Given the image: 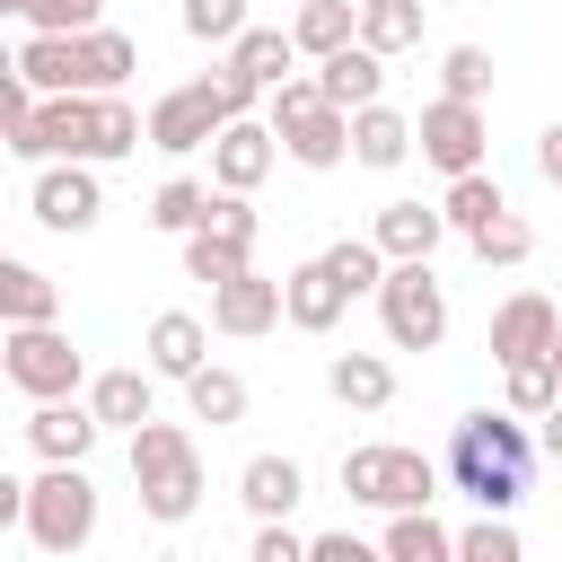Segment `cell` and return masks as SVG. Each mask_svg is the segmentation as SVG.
Segmentation results:
<instances>
[{"mask_svg":"<svg viewBox=\"0 0 562 562\" xmlns=\"http://www.w3.org/2000/svg\"><path fill=\"white\" fill-rule=\"evenodd\" d=\"M342 492L369 501V509H386V518H404V509H430L439 501V465L422 448L369 439V448H342Z\"/></svg>","mask_w":562,"mask_h":562,"instance_id":"obj_3","label":"cell"},{"mask_svg":"<svg viewBox=\"0 0 562 562\" xmlns=\"http://www.w3.org/2000/svg\"><path fill=\"white\" fill-rule=\"evenodd\" d=\"M0 9H18L35 35H97L105 26V0H0Z\"/></svg>","mask_w":562,"mask_h":562,"instance_id":"obj_35","label":"cell"},{"mask_svg":"<svg viewBox=\"0 0 562 562\" xmlns=\"http://www.w3.org/2000/svg\"><path fill=\"white\" fill-rule=\"evenodd\" d=\"M211 325L202 316H184V307H167V316H149V378H202L211 360Z\"/></svg>","mask_w":562,"mask_h":562,"instance_id":"obj_15","label":"cell"},{"mask_svg":"<svg viewBox=\"0 0 562 562\" xmlns=\"http://www.w3.org/2000/svg\"><path fill=\"white\" fill-rule=\"evenodd\" d=\"M439 97L483 105V97H492V53H483V44H448V53H439Z\"/></svg>","mask_w":562,"mask_h":562,"instance_id":"obj_36","label":"cell"},{"mask_svg":"<svg viewBox=\"0 0 562 562\" xmlns=\"http://www.w3.org/2000/svg\"><path fill=\"white\" fill-rule=\"evenodd\" d=\"M378 325H386L395 351H439L448 342V290H439V272L430 263H395L386 290H378Z\"/></svg>","mask_w":562,"mask_h":562,"instance_id":"obj_6","label":"cell"},{"mask_svg":"<svg viewBox=\"0 0 562 562\" xmlns=\"http://www.w3.org/2000/svg\"><path fill=\"white\" fill-rule=\"evenodd\" d=\"M140 70V44L123 26H97L79 35V97H123V79Z\"/></svg>","mask_w":562,"mask_h":562,"instance_id":"obj_21","label":"cell"},{"mask_svg":"<svg viewBox=\"0 0 562 562\" xmlns=\"http://www.w3.org/2000/svg\"><path fill=\"white\" fill-rule=\"evenodd\" d=\"M184 404H193V422L228 430V422H246V378L237 369H202V378H184Z\"/></svg>","mask_w":562,"mask_h":562,"instance_id":"obj_32","label":"cell"},{"mask_svg":"<svg viewBox=\"0 0 562 562\" xmlns=\"http://www.w3.org/2000/svg\"><path fill=\"white\" fill-rule=\"evenodd\" d=\"M149 562H193V553H149Z\"/></svg>","mask_w":562,"mask_h":562,"instance_id":"obj_45","label":"cell"},{"mask_svg":"<svg viewBox=\"0 0 562 562\" xmlns=\"http://www.w3.org/2000/svg\"><path fill=\"white\" fill-rule=\"evenodd\" d=\"M307 562H386V544H369V536L334 527V536H307Z\"/></svg>","mask_w":562,"mask_h":562,"instance_id":"obj_40","label":"cell"},{"mask_svg":"<svg viewBox=\"0 0 562 562\" xmlns=\"http://www.w3.org/2000/svg\"><path fill=\"white\" fill-rule=\"evenodd\" d=\"M527 474H536V439H527V422L501 404H483V413H465L457 430H448V483L483 509V518H509L518 501H527Z\"/></svg>","mask_w":562,"mask_h":562,"instance_id":"obj_1","label":"cell"},{"mask_svg":"<svg viewBox=\"0 0 562 562\" xmlns=\"http://www.w3.org/2000/svg\"><path fill=\"white\" fill-rule=\"evenodd\" d=\"M281 158H299V167H342V158H351V114H342V105L299 114V123L281 132Z\"/></svg>","mask_w":562,"mask_h":562,"instance_id":"obj_24","label":"cell"},{"mask_svg":"<svg viewBox=\"0 0 562 562\" xmlns=\"http://www.w3.org/2000/svg\"><path fill=\"white\" fill-rule=\"evenodd\" d=\"M132 492H140V518H158V527L202 509V457H193V439L176 422L132 430Z\"/></svg>","mask_w":562,"mask_h":562,"instance_id":"obj_2","label":"cell"},{"mask_svg":"<svg viewBox=\"0 0 562 562\" xmlns=\"http://www.w3.org/2000/svg\"><path fill=\"white\" fill-rule=\"evenodd\" d=\"M553 342H562V316H553L544 290H509V299L492 307V360H501V369H518V360H553Z\"/></svg>","mask_w":562,"mask_h":562,"instance_id":"obj_9","label":"cell"},{"mask_svg":"<svg viewBox=\"0 0 562 562\" xmlns=\"http://www.w3.org/2000/svg\"><path fill=\"white\" fill-rule=\"evenodd\" d=\"M18 527H26L35 553H79L97 536V483H88V465H44L26 483V518Z\"/></svg>","mask_w":562,"mask_h":562,"instance_id":"obj_4","label":"cell"},{"mask_svg":"<svg viewBox=\"0 0 562 562\" xmlns=\"http://www.w3.org/2000/svg\"><path fill=\"white\" fill-rule=\"evenodd\" d=\"M26 211H35L53 237H88V228L105 220V184H97V167H44L35 193H26Z\"/></svg>","mask_w":562,"mask_h":562,"instance_id":"obj_8","label":"cell"},{"mask_svg":"<svg viewBox=\"0 0 562 562\" xmlns=\"http://www.w3.org/2000/svg\"><path fill=\"white\" fill-rule=\"evenodd\" d=\"M246 255H255V246H237V237L202 228V237H184V281H211V290H228V281H246V272H255Z\"/></svg>","mask_w":562,"mask_h":562,"instance_id":"obj_31","label":"cell"},{"mask_svg":"<svg viewBox=\"0 0 562 562\" xmlns=\"http://www.w3.org/2000/svg\"><path fill=\"white\" fill-rule=\"evenodd\" d=\"M316 105H325V88H316V79H290V88H272V97H263V123H272V132H290V123H299V114H316Z\"/></svg>","mask_w":562,"mask_h":562,"instance_id":"obj_39","label":"cell"},{"mask_svg":"<svg viewBox=\"0 0 562 562\" xmlns=\"http://www.w3.org/2000/svg\"><path fill=\"white\" fill-rule=\"evenodd\" d=\"M439 211H448V228H465V237H483L492 220H509V193H501L492 176H457V184L439 193Z\"/></svg>","mask_w":562,"mask_h":562,"instance_id":"obj_30","label":"cell"},{"mask_svg":"<svg viewBox=\"0 0 562 562\" xmlns=\"http://www.w3.org/2000/svg\"><path fill=\"white\" fill-rule=\"evenodd\" d=\"M0 316L9 325H53L61 316V281L35 263H0Z\"/></svg>","mask_w":562,"mask_h":562,"instance_id":"obj_27","label":"cell"},{"mask_svg":"<svg viewBox=\"0 0 562 562\" xmlns=\"http://www.w3.org/2000/svg\"><path fill=\"white\" fill-rule=\"evenodd\" d=\"M184 9H202V0H184Z\"/></svg>","mask_w":562,"mask_h":562,"instance_id":"obj_47","label":"cell"},{"mask_svg":"<svg viewBox=\"0 0 562 562\" xmlns=\"http://www.w3.org/2000/svg\"><path fill=\"white\" fill-rule=\"evenodd\" d=\"M536 448H544V457H562V404H553V413L536 422Z\"/></svg>","mask_w":562,"mask_h":562,"instance_id":"obj_44","label":"cell"},{"mask_svg":"<svg viewBox=\"0 0 562 562\" xmlns=\"http://www.w3.org/2000/svg\"><path fill=\"white\" fill-rule=\"evenodd\" d=\"M553 378H562V342H553Z\"/></svg>","mask_w":562,"mask_h":562,"instance_id":"obj_46","label":"cell"},{"mask_svg":"<svg viewBox=\"0 0 562 562\" xmlns=\"http://www.w3.org/2000/svg\"><path fill=\"white\" fill-rule=\"evenodd\" d=\"M97 430H105V422H97L79 395H70V404H35V413H26V448H35L44 465H88Z\"/></svg>","mask_w":562,"mask_h":562,"instance_id":"obj_12","label":"cell"},{"mask_svg":"<svg viewBox=\"0 0 562 562\" xmlns=\"http://www.w3.org/2000/svg\"><path fill=\"white\" fill-rule=\"evenodd\" d=\"M422 140H413V114H395V105H360L351 114V158L360 167H404Z\"/></svg>","mask_w":562,"mask_h":562,"instance_id":"obj_25","label":"cell"},{"mask_svg":"<svg viewBox=\"0 0 562 562\" xmlns=\"http://www.w3.org/2000/svg\"><path fill=\"white\" fill-rule=\"evenodd\" d=\"M369 237H378V255H386V263H430V255H439V237H448V211H439V202H386Z\"/></svg>","mask_w":562,"mask_h":562,"instance_id":"obj_13","label":"cell"},{"mask_svg":"<svg viewBox=\"0 0 562 562\" xmlns=\"http://www.w3.org/2000/svg\"><path fill=\"white\" fill-rule=\"evenodd\" d=\"M88 413H97L105 430H149V422H158L149 369H97V378H88Z\"/></svg>","mask_w":562,"mask_h":562,"instance_id":"obj_14","label":"cell"},{"mask_svg":"<svg viewBox=\"0 0 562 562\" xmlns=\"http://www.w3.org/2000/svg\"><path fill=\"white\" fill-rule=\"evenodd\" d=\"M281 290H290V325H299V334H334V325H342V307H351V290L334 281V263H325V255H316V263H299Z\"/></svg>","mask_w":562,"mask_h":562,"instance_id":"obj_19","label":"cell"},{"mask_svg":"<svg viewBox=\"0 0 562 562\" xmlns=\"http://www.w3.org/2000/svg\"><path fill=\"white\" fill-rule=\"evenodd\" d=\"M272 158H281V132H272L263 114H246V123H228V132L211 140V184H220V193H255V184L272 176Z\"/></svg>","mask_w":562,"mask_h":562,"instance_id":"obj_10","label":"cell"},{"mask_svg":"<svg viewBox=\"0 0 562 562\" xmlns=\"http://www.w3.org/2000/svg\"><path fill=\"white\" fill-rule=\"evenodd\" d=\"M325 263H334V281H342L351 299H378L386 272H395V263L378 255V237H342V246H325Z\"/></svg>","mask_w":562,"mask_h":562,"instance_id":"obj_33","label":"cell"},{"mask_svg":"<svg viewBox=\"0 0 562 562\" xmlns=\"http://www.w3.org/2000/svg\"><path fill=\"white\" fill-rule=\"evenodd\" d=\"M211 211H220V184H193V176H167L149 193V228H167V237H202Z\"/></svg>","mask_w":562,"mask_h":562,"instance_id":"obj_26","label":"cell"},{"mask_svg":"<svg viewBox=\"0 0 562 562\" xmlns=\"http://www.w3.org/2000/svg\"><path fill=\"white\" fill-rule=\"evenodd\" d=\"M536 176H544V184H562V123H544V132H536Z\"/></svg>","mask_w":562,"mask_h":562,"instance_id":"obj_43","label":"cell"},{"mask_svg":"<svg viewBox=\"0 0 562 562\" xmlns=\"http://www.w3.org/2000/svg\"><path fill=\"white\" fill-rule=\"evenodd\" d=\"M465 246H474L483 263H527V255H536V228L509 211V220H492V228H483V237H465Z\"/></svg>","mask_w":562,"mask_h":562,"instance_id":"obj_38","label":"cell"},{"mask_svg":"<svg viewBox=\"0 0 562 562\" xmlns=\"http://www.w3.org/2000/svg\"><path fill=\"white\" fill-rule=\"evenodd\" d=\"M413 140H422V158L457 184V176H483V149H492V123H483V105H457V97H430L422 114H413Z\"/></svg>","mask_w":562,"mask_h":562,"instance_id":"obj_7","label":"cell"},{"mask_svg":"<svg viewBox=\"0 0 562 562\" xmlns=\"http://www.w3.org/2000/svg\"><path fill=\"white\" fill-rule=\"evenodd\" d=\"M246 562H307V536H290V518L281 527H255V553Z\"/></svg>","mask_w":562,"mask_h":562,"instance_id":"obj_41","label":"cell"},{"mask_svg":"<svg viewBox=\"0 0 562 562\" xmlns=\"http://www.w3.org/2000/svg\"><path fill=\"white\" fill-rule=\"evenodd\" d=\"M457 562H527V544H518L509 518H474V527L457 536Z\"/></svg>","mask_w":562,"mask_h":562,"instance_id":"obj_37","label":"cell"},{"mask_svg":"<svg viewBox=\"0 0 562 562\" xmlns=\"http://www.w3.org/2000/svg\"><path fill=\"white\" fill-rule=\"evenodd\" d=\"M211 228H220V237H237V246H255V211H246V193H220Z\"/></svg>","mask_w":562,"mask_h":562,"instance_id":"obj_42","label":"cell"},{"mask_svg":"<svg viewBox=\"0 0 562 562\" xmlns=\"http://www.w3.org/2000/svg\"><path fill=\"white\" fill-rule=\"evenodd\" d=\"M501 404H509V413H527V422H544V413L562 404L553 360H518V369H501Z\"/></svg>","mask_w":562,"mask_h":562,"instance_id":"obj_34","label":"cell"},{"mask_svg":"<svg viewBox=\"0 0 562 562\" xmlns=\"http://www.w3.org/2000/svg\"><path fill=\"white\" fill-rule=\"evenodd\" d=\"M290 61H299V44H290V26H246L237 44H228V70L255 88V97H272V88H290Z\"/></svg>","mask_w":562,"mask_h":562,"instance_id":"obj_17","label":"cell"},{"mask_svg":"<svg viewBox=\"0 0 562 562\" xmlns=\"http://www.w3.org/2000/svg\"><path fill=\"white\" fill-rule=\"evenodd\" d=\"M35 97H79V35H26L9 61Z\"/></svg>","mask_w":562,"mask_h":562,"instance_id":"obj_22","label":"cell"},{"mask_svg":"<svg viewBox=\"0 0 562 562\" xmlns=\"http://www.w3.org/2000/svg\"><path fill=\"white\" fill-rule=\"evenodd\" d=\"M325 386H334V404H351V413H386V404H395V369H386L378 351H334V360H325Z\"/></svg>","mask_w":562,"mask_h":562,"instance_id":"obj_23","label":"cell"},{"mask_svg":"<svg viewBox=\"0 0 562 562\" xmlns=\"http://www.w3.org/2000/svg\"><path fill=\"white\" fill-rule=\"evenodd\" d=\"M0 351H9V360H0V369H9V386H18V395H35V404H70V395L88 386V360L70 351V334H61V325H9V342H0Z\"/></svg>","mask_w":562,"mask_h":562,"instance_id":"obj_5","label":"cell"},{"mask_svg":"<svg viewBox=\"0 0 562 562\" xmlns=\"http://www.w3.org/2000/svg\"><path fill=\"white\" fill-rule=\"evenodd\" d=\"M290 316V290L281 281H263V272H246V281H228V290H211V334H272Z\"/></svg>","mask_w":562,"mask_h":562,"instance_id":"obj_11","label":"cell"},{"mask_svg":"<svg viewBox=\"0 0 562 562\" xmlns=\"http://www.w3.org/2000/svg\"><path fill=\"white\" fill-rule=\"evenodd\" d=\"M237 501L255 509V527H281V518L307 501V474H299L290 457H246V474H237Z\"/></svg>","mask_w":562,"mask_h":562,"instance_id":"obj_16","label":"cell"},{"mask_svg":"<svg viewBox=\"0 0 562 562\" xmlns=\"http://www.w3.org/2000/svg\"><path fill=\"white\" fill-rule=\"evenodd\" d=\"M386 562H457V536L430 518V509H404V518H386Z\"/></svg>","mask_w":562,"mask_h":562,"instance_id":"obj_29","label":"cell"},{"mask_svg":"<svg viewBox=\"0 0 562 562\" xmlns=\"http://www.w3.org/2000/svg\"><path fill=\"white\" fill-rule=\"evenodd\" d=\"M290 44H299L307 61H334V53H351V44H360V0H299V18H290Z\"/></svg>","mask_w":562,"mask_h":562,"instance_id":"obj_20","label":"cell"},{"mask_svg":"<svg viewBox=\"0 0 562 562\" xmlns=\"http://www.w3.org/2000/svg\"><path fill=\"white\" fill-rule=\"evenodd\" d=\"M360 44L386 61V53H413L422 44V0H360Z\"/></svg>","mask_w":562,"mask_h":562,"instance_id":"obj_28","label":"cell"},{"mask_svg":"<svg viewBox=\"0 0 562 562\" xmlns=\"http://www.w3.org/2000/svg\"><path fill=\"white\" fill-rule=\"evenodd\" d=\"M316 88H325V105H342V114H360V105H386V61H378L369 44H351V53L316 61Z\"/></svg>","mask_w":562,"mask_h":562,"instance_id":"obj_18","label":"cell"}]
</instances>
